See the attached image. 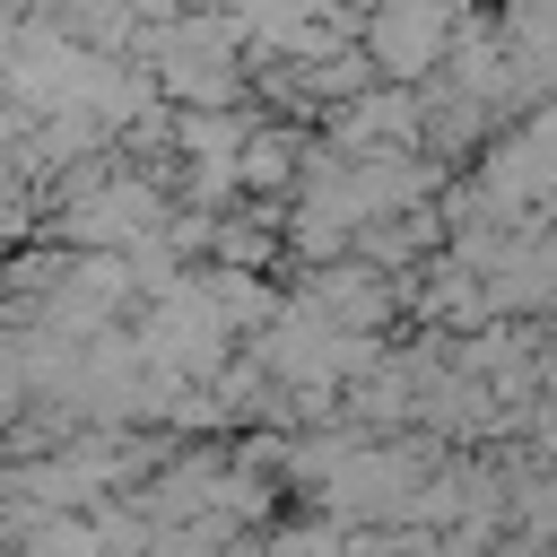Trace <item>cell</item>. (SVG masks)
Segmentation results:
<instances>
[{
	"label": "cell",
	"instance_id": "cell-1",
	"mask_svg": "<svg viewBox=\"0 0 557 557\" xmlns=\"http://www.w3.org/2000/svg\"><path fill=\"white\" fill-rule=\"evenodd\" d=\"M470 0H366L357 9V52L374 61V78H435L444 52H453V26H461Z\"/></svg>",
	"mask_w": 557,
	"mask_h": 557
},
{
	"label": "cell",
	"instance_id": "cell-2",
	"mask_svg": "<svg viewBox=\"0 0 557 557\" xmlns=\"http://www.w3.org/2000/svg\"><path fill=\"white\" fill-rule=\"evenodd\" d=\"M296 296H305L322 322H339V331H392V322H400L392 278H383L374 261H357V252H331V261L296 270Z\"/></svg>",
	"mask_w": 557,
	"mask_h": 557
},
{
	"label": "cell",
	"instance_id": "cell-4",
	"mask_svg": "<svg viewBox=\"0 0 557 557\" xmlns=\"http://www.w3.org/2000/svg\"><path fill=\"white\" fill-rule=\"evenodd\" d=\"M191 9H235V0H191Z\"/></svg>",
	"mask_w": 557,
	"mask_h": 557
},
{
	"label": "cell",
	"instance_id": "cell-3",
	"mask_svg": "<svg viewBox=\"0 0 557 557\" xmlns=\"http://www.w3.org/2000/svg\"><path fill=\"white\" fill-rule=\"evenodd\" d=\"M191 287L218 305V322H226L235 339H244V331H261V322L278 313V296H287V287H278V270H226V261H191Z\"/></svg>",
	"mask_w": 557,
	"mask_h": 557
}]
</instances>
